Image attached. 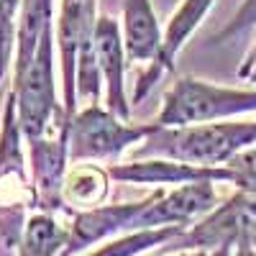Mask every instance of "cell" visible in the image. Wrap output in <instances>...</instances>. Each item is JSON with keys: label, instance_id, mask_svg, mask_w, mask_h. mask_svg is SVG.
Instances as JSON below:
<instances>
[{"label": "cell", "instance_id": "18", "mask_svg": "<svg viewBox=\"0 0 256 256\" xmlns=\"http://www.w3.org/2000/svg\"><path fill=\"white\" fill-rule=\"evenodd\" d=\"M256 26V0H244L241 8L230 16V20L218 31V34H212V44L220 46L226 44V41H233L236 36L251 31Z\"/></svg>", "mask_w": 256, "mask_h": 256}, {"label": "cell", "instance_id": "21", "mask_svg": "<svg viewBox=\"0 0 256 256\" xmlns=\"http://www.w3.org/2000/svg\"><path fill=\"white\" fill-rule=\"evenodd\" d=\"M246 218H248V233L256 230V195H246Z\"/></svg>", "mask_w": 256, "mask_h": 256}, {"label": "cell", "instance_id": "6", "mask_svg": "<svg viewBox=\"0 0 256 256\" xmlns=\"http://www.w3.org/2000/svg\"><path fill=\"white\" fill-rule=\"evenodd\" d=\"M218 208V192L216 182H192L180 184L172 192L154 190L148 205L141 210L131 230L141 228H164V226H180L190 228L202 220L208 212Z\"/></svg>", "mask_w": 256, "mask_h": 256}, {"label": "cell", "instance_id": "4", "mask_svg": "<svg viewBox=\"0 0 256 256\" xmlns=\"http://www.w3.org/2000/svg\"><path fill=\"white\" fill-rule=\"evenodd\" d=\"M156 123H128L100 102L74 113L70 123V162H116L123 152L136 148Z\"/></svg>", "mask_w": 256, "mask_h": 256}, {"label": "cell", "instance_id": "23", "mask_svg": "<svg viewBox=\"0 0 256 256\" xmlns=\"http://www.w3.org/2000/svg\"><path fill=\"white\" fill-rule=\"evenodd\" d=\"M174 256H190V251H182V254H174Z\"/></svg>", "mask_w": 256, "mask_h": 256}, {"label": "cell", "instance_id": "8", "mask_svg": "<svg viewBox=\"0 0 256 256\" xmlns=\"http://www.w3.org/2000/svg\"><path fill=\"white\" fill-rule=\"evenodd\" d=\"M212 6H216V0H182V3H180V8L172 13L169 24L164 26V41H162L159 59L148 64L146 72L134 84V98H131L134 105L141 102L148 92H152L154 84L169 70H174V62H177L180 52L184 49V44L192 38V34L200 28V24L205 20V16L210 13Z\"/></svg>", "mask_w": 256, "mask_h": 256}, {"label": "cell", "instance_id": "22", "mask_svg": "<svg viewBox=\"0 0 256 256\" xmlns=\"http://www.w3.org/2000/svg\"><path fill=\"white\" fill-rule=\"evenodd\" d=\"M233 248L236 246H223L216 251H190V256H233Z\"/></svg>", "mask_w": 256, "mask_h": 256}, {"label": "cell", "instance_id": "12", "mask_svg": "<svg viewBox=\"0 0 256 256\" xmlns=\"http://www.w3.org/2000/svg\"><path fill=\"white\" fill-rule=\"evenodd\" d=\"M62 182V200L74 208H98L110 192V169H102L95 162H70Z\"/></svg>", "mask_w": 256, "mask_h": 256}, {"label": "cell", "instance_id": "5", "mask_svg": "<svg viewBox=\"0 0 256 256\" xmlns=\"http://www.w3.org/2000/svg\"><path fill=\"white\" fill-rule=\"evenodd\" d=\"M98 24V0H59V13L54 20L59 70H62V102L67 118L77 113V54L82 41L92 36Z\"/></svg>", "mask_w": 256, "mask_h": 256}, {"label": "cell", "instance_id": "15", "mask_svg": "<svg viewBox=\"0 0 256 256\" xmlns=\"http://www.w3.org/2000/svg\"><path fill=\"white\" fill-rule=\"evenodd\" d=\"M187 228L180 226H164V228H141V230H128L120 236L105 241L100 248L90 251L88 256H141L152 248H164L180 238Z\"/></svg>", "mask_w": 256, "mask_h": 256}, {"label": "cell", "instance_id": "1", "mask_svg": "<svg viewBox=\"0 0 256 256\" xmlns=\"http://www.w3.org/2000/svg\"><path fill=\"white\" fill-rule=\"evenodd\" d=\"M256 144V120H212L192 126H154L136 148L134 159L166 156L202 166H223Z\"/></svg>", "mask_w": 256, "mask_h": 256}, {"label": "cell", "instance_id": "17", "mask_svg": "<svg viewBox=\"0 0 256 256\" xmlns=\"http://www.w3.org/2000/svg\"><path fill=\"white\" fill-rule=\"evenodd\" d=\"M226 166L233 174V187L246 195H256V144L238 152Z\"/></svg>", "mask_w": 256, "mask_h": 256}, {"label": "cell", "instance_id": "2", "mask_svg": "<svg viewBox=\"0 0 256 256\" xmlns=\"http://www.w3.org/2000/svg\"><path fill=\"white\" fill-rule=\"evenodd\" d=\"M256 113V88H228L208 80L180 77L166 90L156 126H192L212 120H233Z\"/></svg>", "mask_w": 256, "mask_h": 256}, {"label": "cell", "instance_id": "10", "mask_svg": "<svg viewBox=\"0 0 256 256\" xmlns=\"http://www.w3.org/2000/svg\"><path fill=\"white\" fill-rule=\"evenodd\" d=\"M95 52L105 88V108L120 118H131V98L126 92V46L120 24L110 16H98L95 24Z\"/></svg>", "mask_w": 256, "mask_h": 256}, {"label": "cell", "instance_id": "19", "mask_svg": "<svg viewBox=\"0 0 256 256\" xmlns=\"http://www.w3.org/2000/svg\"><path fill=\"white\" fill-rule=\"evenodd\" d=\"M236 77H238L241 82H251V84H256V46H254V49L248 52V56L244 59V64L238 67Z\"/></svg>", "mask_w": 256, "mask_h": 256}, {"label": "cell", "instance_id": "3", "mask_svg": "<svg viewBox=\"0 0 256 256\" xmlns=\"http://www.w3.org/2000/svg\"><path fill=\"white\" fill-rule=\"evenodd\" d=\"M56 34L54 26L46 28L44 38L20 72L13 74V92L18 102V118L24 126L26 141L44 136L59 120H70L64 102L56 100ZM72 123V120H70Z\"/></svg>", "mask_w": 256, "mask_h": 256}, {"label": "cell", "instance_id": "7", "mask_svg": "<svg viewBox=\"0 0 256 256\" xmlns=\"http://www.w3.org/2000/svg\"><path fill=\"white\" fill-rule=\"evenodd\" d=\"M110 177L123 184H146V187H162V184H192V182H216V184H233L230 169L223 166H202V164H190L180 159H166V156H144L131 159L126 164H113Z\"/></svg>", "mask_w": 256, "mask_h": 256}, {"label": "cell", "instance_id": "14", "mask_svg": "<svg viewBox=\"0 0 256 256\" xmlns=\"http://www.w3.org/2000/svg\"><path fill=\"white\" fill-rule=\"evenodd\" d=\"M70 241V226H62L54 212L38 210L26 220L18 256H62Z\"/></svg>", "mask_w": 256, "mask_h": 256}, {"label": "cell", "instance_id": "24", "mask_svg": "<svg viewBox=\"0 0 256 256\" xmlns=\"http://www.w3.org/2000/svg\"><path fill=\"white\" fill-rule=\"evenodd\" d=\"M251 238H254V244H256V230H251Z\"/></svg>", "mask_w": 256, "mask_h": 256}, {"label": "cell", "instance_id": "16", "mask_svg": "<svg viewBox=\"0 0 256 256\" xmlns=\"http://www.w3.org/2000/svg\"><path fill=\"white\" fill-rule=\"evenodd\" d=\"M20 3L24 0H0V82L8 74L16 59V41L20 24Z\"/></svg>", "mask_w": 256, "mask_h": 256}, {"label": "cell", "instance_id": "11", "mask_svg": "<svg viewBox=\"0 0 256 256\" xmlns=\"http://www.w3.org/2000/svg\"><path fill=\"white\" fill-rule=\"evenodd\" d=\"M120 34L128 62L152 64L159 59L164 28L156 18L152 0H123Z\"/></svg>", "mask_w": 256, "mask_h": 256}, {"label": "cell", "instance_id": "20", "mask_svg": "<svg viewBox=\"0 0 256 256\" xmlns=\"http://www.w3.org/2000/svg\"><path fill=\"white\" fill-rule=\"evenodd\" d=\"M233 256H256V244L251 238V233H244L238 238L236 248H233Z\"/></svg>", "mask_w": 256, "mask_h": 256}, {"label": "cell", "instance_id": "9", "mask_svg": "<svg viewBox=\"0 0 256 256\" xmlns=\"http://www.w3.org/2000/svg\"><path fill=\"white\" fill-rule=\"evenodd\" d=\"M152 195L136 200V202H118V205H98L88 210L72 212L70 223V241L67 248L62 251V256H72L84 248H90L100 241L116 238L120 233H128L134 228L136 218L141 216V210L148 205Z\"/></svg>", "mask_w": 256, "mask_h": 256}, {"label": "cell", "instance_id": "13", "mask_svg": "<svg viewBox=\"0 0 256 256\" xmlns=\"http://www.w3.org/2000/svg\"><path fill=\"white\" fill-rule=\"evenodd\" d=\"M54 0H24L20 3V24H18V41H16V59L13 74L20 72L36 54L46 28L54 26Z\"/></svg>", "mask_w": 256, "mask_h": 256}]
</instances>
